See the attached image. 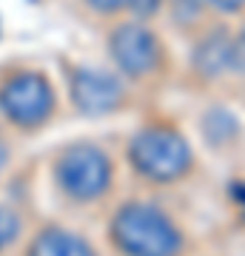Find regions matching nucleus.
I'll return each instance as SVG.
<instances>
[{
    "mask_svg": "<svg viewBox=\"0 0 245 256\" xmlns=\"http://www.w3.org/2000/svg\"><path fill=\"white\" fill-rule=\"evenodd\" d=\"M111 245L120 256H185L188 234L168 210L151 202H126L111 216Z\"/></svg>",
    "mask_w": 245,
    "mask_h": 256,
    "instance_id": "nucleus-1",
    "label": "nucleus"
},
{
    "mask_svg": "<svg viewBox=\"0 0 245 256\" xmlns=\"http://www.w3.org/2000/svg\"><path fill=\"white\" fill-rule=\"evenodd\" d=\"M128 160L137 174L154 185H174L194 171V151L174 126H145L128 142Z\"/></svg>",
    "mask_w": 245,
    "mask_h": 256,
    "instance_id": "nucleus-2",
    "label": "nucleus"
},
{
    "mask_svg": "<svg viewBox=\"0 0 245 256\" xmlns=\"http://www.w3.org/2000/svg\"><path fill=\"white\" fill-rule=\"evenodd\" d=\"M57 185L77 202H94L111 188V160L97 146H72L57 156Z\"/></svg>",
    "mask_w": 245,
    "mask_h": 256,
    "instance_id": "nucleus-3",
    "label": "nucleus"
},
{
    "mask_svg": "<svg viewBox=\"0 0 245 256\" xmlns=\"http://www.w3.org/2000/svg\"><path fill=\"white\" fill-rule=\"evenodd\" d=\"M109 52L117 68L131 80L151 77L163 66V46L143 23H123L114 28L109 37Z\"/></svg>",
    "mask_w": 245,
    "mask_h": 256,
    "instance_id": "nucleus-4",
    "label": "nucleus"
},
{
    "mask_svg": "<svg viewBox=\"0 0 245 256\" xmlns=\"http://www.w3.org/2000/svg\"><path fill=\"white\" fill-rule=\"evenodd\" d=\"M0 108L18 126H40L55 108V92L43 74H18L0 88Z\"/></svg>",
    "mask_w": 245,
    "mask_h": 256,
    "instance_id": "nucleus-5",
    "label": "nucleus"
},
{
    "mask_svg": "<svg viewBox=\"0 0 245 256\" xmlns=\"http://www.w3.org/2000/svg\"><path fill=\"white\" fill-rule=\"evenodd\" d=\"M72 100L83 114H111L123 102V82L100 68H77L72 77Z\"/></svg>",
    "mask_w": 245,
    "mask_h": 256,
    "instance_id": "nucleus-6",
    "label": "nucleus"
},
{
    "mask_svg": "<svg viewBox=\"0 0 245 256\" xmlns=\"http://www.w3.org/2000/svg\"><path fill=\"white\" fill-rule=\"evenodd\" d=\"M29 256H97L89 239L63 228H49L32 242Z\"/></svg>",
    "mask_w": 245,
    "mask_h": 256,
    "instance_id": "nucleus-7",
    "label": "nucleus"
},
{
    "mask_svg": "<svg viewBox=\"0 0 245 256\" xmlns=\"http://www.w3.org/2000/svg\"><path fill=\"white\" fill-rule=\"evenodd\" d=\"M194 66L202 77H219L222 72H231V37L225 28L211 32L194 52Z\"/></svg>",
    "mask_w": 245,
    "mask_h": 256,
    "instance_id": "nucleus-8",
    "label": "nucleus"
},
{
    "mask_svg": "<svg viewBox=\"0 0 245 256\" xmlns=\"http://www.w3.org/2000/svg\"><path fill=\"white\" fill-rule=\"evenodd\" d=\"M20 230V220L12 214V210L0 208V248H6L12 242V239L18 236Z\"/></svg>",
    "mask_w": 245,
    "mask_h": 256,
    "instance_id": "nucleus-9",
    "label": "nucleus"
},
{
    "mask_svg": "<svg viewBox=\"0 0 245 256\" xmlns=\"http://www.w3.org/2000/svg\"><path fill=\"white\" fill-rule=\"evenodd\" d=\"M231 72L245 74V32L231 37Z\"/></svg>",
    "mask_w": 245,
    "mask_h": 256,
    "instance_id": "nucleus-10",
    "label": "nucleus"
},
{
    "mask_svg": "<svg viewBox=\"0 0 245 256\" xmlns=\"http://www.w3.org/2000/svg\"><path fill=\"white\" fill-rule=\"evenodd\" d=\"M94 12H103V14H114V12L131 9L137 0H86Z\"/></svg>",
    "mask_w": 245,
    "mask_h": 256,
    "instance_id": "nucleus-11",
    "label": "nucleus"
},
{
    "mask_svg": "<svg viewBox=\"0 0 245 256\" xmlns=\"http://www.w3.org/2000/svg\"><path fill=\"white\" fill-rule=\"evenodd\" d=\"M211 9H217L219 14H242L245 0H205Z\"/></svg>",
    "mask_w": 245,
    "mask_h": 256,
    "instance_id": "nucleus-12",
    "label": "nucleus"
},
{
    "mask_svg": "<svg viewBox=\"0 0 245 256\" xmlns=\"http://www.w3.org/2000/svg\"><path fill=\"white\" fill-rule=\"evenodd\" d=\"M3 165H6V146L0 142V171H3Z\"/></svg>",
    "mask_w": 245,
    "mask_h": 256,
    "instance_id": "nucleus-13",
    "label": "nucleus"
}]
</instances>
